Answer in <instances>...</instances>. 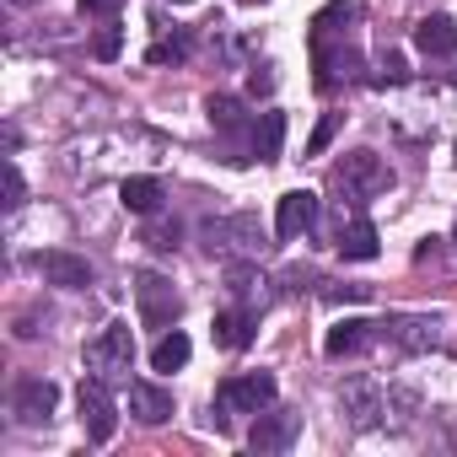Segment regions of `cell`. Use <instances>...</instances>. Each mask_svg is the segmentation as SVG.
Masks as SVG:
<instances>
[{
    "label": "cell",
    "instance_id": "cell-16",
    "mask_svg": "<svg viewBox=\"0 0 457 457\" xmlns=\"http://www.w3.org/2000/svg\"><path fill=\"white\" fill-rule=\"evenodd\" d=\"M210 334H215V345H220V350H248V345H253V334H259V312L237 302V307L215 312Z\"/></svg>",
    "mask_w": 457,
    "mask_h": 457
},
{
    "label": "cell",
    "instance_id": "cell-15",
    "mask_svg": "<svg viewBox=\"0 0 457 457\" xmlns=\"http://www.w3.org/2000/svg\"><path fill=\"white\" fill-rule=\"evenodd\" d=\"M38 270H44V280L60 286V291H87V286H92V264H87L81 253H65V248L38 253Z\"/></svg>",
    "mask_w": 457,
    "mask_h": 457
},
{
    "label": "cell",
    "instance_id": "cell-3",
    "mask_svg": "<svg viewBox=\"0 0 457 457\" xmlns=\"http://www.w3.org/2000/svg\"><path fill=\"white\" fill-rule=\"evenodd\" d=\"M275 393H280L275 371H237V377H226L215 387V414L210 420L226 430V414H259V409L275 403Z\"/></svg>",
    "mask_w": 457,
    "mask_h": 457
},
{
    "label": "cell",
    "instance_id": "cell-1",
    "mask_svg": "<svg viewBox=\"0 0 457 457\" xmlns=\"http://www.w3.org/2000/svg\"><path fill=\"white\" fill-rule=\"evenodd\" d=\"M414 393L409 387H393L382 377H350L339 387V414L355 425V430H403L414 420Z\"/></svg>",
    "mask_w": 457,
    "mask_h": 457
},
{
    "label": "cell",
    "instance_id": "cell-4",
    "mask_svg": "<svg viewBox=\"0 0 457 457\" xmlns=\"http://www.w3.org/2000/svg\"><path fill=\"white\" fill-rule=\"evenodd\" d=\"M334 188H339L350 204H366V199H377V194L393 188V167H387L377 151H350V156L334 167Z\"/></svg>",
    "mask_w": 457,
    "mask_h": 457
},
{
    "label": "cell",
    "instance_id": "cell-17",
    "mask_svg": "<svg viewBox=\"0 0 457 457\" xmlns=\"http://www.w3.org/2000/svg\"><path fill=\"white\" fill-rule=\"evenodd\" d=\"M414 49H420L425 60H446V54H457V22H452L446 12L420 17V22H414Z\"/></svg>",
    "mask_w": 457,
    "mask_h": 457
},
{
    "label": "cell",
    "instance_id": "cell-32",
    "mask_svg": "<svg viewBox=\"0 0 457 457\" xmlns=\"http://www.w3.org/2000/svg\"><path fill=\"white\" fill-rule=\"evenodd\" d=\"M371 286H328V302H366Z\"/></svg>",
    "mask_w": 457,
    "mask_h": 457
},
{
    "label": "cell",
    "instance_id": "cell-30",
    "mask_svg": "<svg viewBox=\"0 0 457 457\" xmlns=\"http://www.w3.org/2000/svg\"><path fill=\"white\" fill-rule=\"evenodd\" d=\"M339 124H345V113H328V119H323V124L312 129V140H307V151H312V156H318V151H328V140L339 135Z\"/></svg>",
    "mask_w": 457,
    "mask_h": 457
},
{
    "label": "cell",
    "instance_id": "cell-19",
    "mask_svg": "<svg viewBox=\"0 0 457 457\" xmlns=\"http://www.w3.org/2000/svg\"><path fill=\"white\" fill-rule=\"evenodd\" d=\"M129 414L140 425H162V420H172V393L156 382H129Z\"/></svg>",
    "mask_w": 457,
    "mask_h": 457
},
{
    "label": "cell",
    "instance_id": "cell-36",
    "mask_svg": "<svg viewBox=\"0 0 457 457\" xmlns=\"http://www.w3.org/2000/svg\"><path fill=\"white\" fill-rule=\"evenodd\" d=\"M243 6H259V0H243Z\"/></svg>",
    "mask_w": 457,
    "mask_h": 457
},
{
    "label": "cell",
    "instance_id": "cell-27",
    "mask_svg": "<svg viewBox=\"0 0 457 457\" xmlns=\"http://www.w3.org/2000/svg\"><path fill=\"white\" fill-rule=\"evenodd\" d=\"M178 237H183L178 220H151V226H145V243H151L156 253H178Z\"/></svg>",
    "mask_w": 457,
    "mask_h": 457
},
{
    "label": "cell",
    "instance_id": "cell-20",
    "mask_svg": "<svg viewBox=\"0 0 457 457\" xmlns=\"http://www.w3.org/2000/svg\"><path fill=\"white\" fill-rule=\"evenodd\" d=\"M355 22H361V6H355V0H334V6H323V12L312 17V44H334V38H345Z\"/></svg>",
    "mask_w": 457,
    "mask_h": 457
},
{
    "label": "cell",
    "instance_id": "cell-28",
    "mask_svg": "<svg viewBox=\"0 0 457 457\" xmlns=\"http://www.w3.org/2000/svg\"><path fill=\"white\" fill-rule=\"evenodd\" d=\"M119 49H124V28H119V22H103L97 38H92V54H97V60H119Z\"/></svg>",
    "mask_w": 457,
    "mask_h": 457
},
{
    "label": "cell",
    "instance_id": "cell-18",
    "mask_svg": "<svg viewBox=\"0 0 457 457\" xmlns=\"http://www.w3.org/2000/svg\"><path fill=\"white\" fill-rule=\"evenodd\" d=\"M275 280L270 275H259L253 270V259H243V264H232V275H226V291H232L243 307H253V312H264L270 302H275V291H270Z\"/></svg>",
    "mask_w": 457,
    "mask_h": 457
},
{
    "label": "cell",
    "instance_id": "cell-23",
    "mask_svg": "<svg viewBox=\"0 0 457 457\" xmlns=\"http://www.w3.org/2000/svg\"><path fill=\"white\" fill-rule=\"evenodd\" d=\"M248 145L259 162H280V145H286V113H259L253 129H248Z\"/></svg>",
    "mask_w": 457,
    "mask_h": 457
},
{
    "label": "cell",
    "instance_id": "cell-2",
    "mask_svg": "<svg viewBox=\"0 0 457 457\" xmlns=\"http://www.w3.org/2000/svg\"><path fill=\"white\" fill-rule=\"evenodd\" d=\"M199 243L210 259H226V264H243V259H264L275 243H270V226L253 215V210H237V215H215L199 226Z\"/></svg>",
    "mask_w": 457,
    "mask_h": 457
},
{
    "label": "cell",
    "instance_id": "cell-14",
    "mask_svg": "<svg viewBox=\"0 0 457 457\" xmlns=\"http://www.w3.org/2000/svg\"><path fill=\"white\" fill-rule=\"evenodd\" d=\"M334 248H339V259L366 264V259H377V253H382V237H377V226H371L366 215H350V220H339Z\"/></svg>",
    "mask_w": 457,
    "mask_h": 457
},
{
    "label": "cell",
    "instance_id": "cell-35",
    "mask_svg": "<svg viewBox=\"0 0 457 457\" xmlns=\"http://www.w3.org/2000/svg\"><path fill=\"white\" fill-rule=\"evenodd\" d=\"M6 6H12V12H22V6H33V0H6Z\"/></svg>",
    "mask_w": 457,
    "mask_h": 457
},
{
    "label": "cell",
    "instance_id": "cell-21",
    "mask_svg": "<svg viewBox=\"0 0 457 457\" xmlns=\"http://www.w3.org/2000/svg\"><path fill=\"white\" fill-rule=\"evenodd\" d=\"M204 113H210V124H215L220 135H243V129H253L243 97H232V92H210V97H204Z\"/></svg>",
    "mask_w": 457,
    "mask_h": 457
},
{
    "label": "cell",
    "instance_id": "cell-6",
    "mask_svg": "<svg viewBox=\"0 0 457 457\" xmlns=\"http://www.w3.org/2000/svg\"><path fill=\"white\" fill-rule=\"evenodd\" d=\"M76 409H81V430H87L97 446H103V441H113V430H119V403H113V393H108V382H103V377H87V382H81Z\"/></svg>",
    "mask_w": 457,
    "mask_h": 457
},
{
    "label": "cell",
    "instance_id": "cell-13",
    "mask_svg": "<svg viewBox=\"0 0 457 457\" xmlns=\"http://www.w3.org/2000/svg\"><path fill=\"white\" fill-rule=\"evenodd\" d=\"M377 339H387V323H371V318H345L339 328H328L323 350H328L334 361H345V355H366Z\"/></svg>",
    "mask_w": 457,
    "mask_h": 457
},
{
    "label": "cell",
    "instance_id": "cell-11",
    "mask_svg": "<svg viewBox=\"0 0 457 457\" xmlns=\"http://www.w3.org/2000/svg\"><path fill=\"white\" fill-rule=\"evenodd\" d=\"M318 226V194L312 188H291V194H280V204H275V237L280 243H296V237H307Z\"/></svg>",
    "mask_w": 457,
    "mask_h": 457
},
{
    "label": "cell",
    "instance_id": "cell-7",
    "mask_svg": "<svg viewBox=\"0 0 457 457\" xmlns=\"http://www.w3.org/2000/svg\"><path fill=\"white\" fill-rule=\"evenodd\" d=\"M312 81H318V92H339V87H350V81H361V54L345 44V38H334V44H312Z\"/></svg>",
    "mask_w": 457,
    "mask_h": 457
},
{
    "label": "cell",
    "instance_id": "cell-31",
    "mask_svg": "<svg viewBox=\"0 0 457 457\" xmlns=\"http://www.w3.org/2000/svg\"><path fill=\"white\" fill-rule=\"evenodd\" d=\"M275 92V65H253L248 71V97H270Z\"/></svg>",
    "mask_w": 457,
    "mask_h": 457
},
{
    "label": "cell",
    "instance_id": "cell-12",
    "mask_svg": "<svg viewBox=\"0 0 457 457\" xmlns=\"http://www.w3.org/2000/svg\"><path fill=\"white\" fill-rule=\"evenodd\" d=\"M387 339L409 355H425V350H441V318L436 312H403V318H387Z\"/></svg>",
    "mask_w": 457,
    "mask_h": 457
},
{
    "label": "cell",
    "instance_id": "cell-37",
    "mask_svg": "<svg viewBox=\"0 0 457 457\" xmlns=\"http://www.w3.org/2000/svg\"><path fill=\"white\" fill-rule=\"evenodd\" d=\"M452 151H457V145H452Z\"/></svg>",
    "mask_w": 457,
    "mask_h": 457
},
{
    "label": "cell",
    "instance_id": "cell-34",
    "mask_svg": "<svg viewBox=\"0 0 457 457\" xmlns=\"http://www.w3.org/2000/svg\"><path fill=\"white\" fill-rule=\"evenodd\" d=\"M436 253H441V248H436V237H425V243H420V253H414V259H420V264H430V259H436Z\"/></svg>",
    "mask_w": 457,
    "mask_h": 457
},
{
    "label": "cell",
    "instance_id": "cell-24",
    "mask_svg": "<svg viewBox=\"0 0 457 457\" xmlns=\"http://www.w3.org/2000/svg\"><path fill=\"white\" fill-rule=\"evenodd\" d=\"M188 355H194L188 334H183V328H167V334L151 345V371H183V366H188Z\"/></svg>",
    "mask_w": 457,
    "mask_h": 457
},
{
    "label": "cell",
    "instance_id": "cell-29",
    "mask_svg": "<svg viewBox=\"0 0 457 457\" xmlns=\"http://www.w3.org/2000/svg\"><path fill=\"white\" fill-rule=\"evenodd\" d=\"M28 204V183H22V167L6 162V210H22Z\"/></svg>",
    "mask_w": 457,
    "mask_h": 457
},
{
    "label": "cell",
    "instance_id": "cell-5",
    "mask_svg": "<svg viewBox=\"0 0 457 457\" xmlns=\"http://www.w3.org/2000/svg\"><path fill=\"white\" fill-rule=\"evenodd\" d=\"M135 366V328L129 323H108L92 345H87V371L103 382H124Z\"/></svg>",
    "mask_w": 457,
    "mask_h": 457
},
{
    "label": "cell",
    "instance_id": "cell-10",
    "mask_svg": "<svg viewBox=\"0 0 457 457\" xmlns=\"http://www.w3.org/2000/svg\"><path fill=\"white\" fill-rule=\"evenodd\" d=\"M296 436H302V414L270 403V409H259V420H253V430H248V446L270 457V452H291Z\"/></svg>",
    "mask_w": 457,
    "mask_h": 457
},
{
    "label": "cell",
    "instance_id": "cell-8",
    "mask_svg": "<svg viewBox=\"0 0 457 457\" xmlns=\"http://www.w3.org/2000/svg\"><path fill=\"white\" fill-rule=\"evenodd\" d=\"M135 302H140V323H145V328H172L178 312H183L172 280H162V275H151V270L135 275Z\"/></svg>",
    "mask_w": 457,
    "mask_h": 457
},
{
    "label": "cell",
    "instance_id": "cell-33",
    "mask_svg": "<svg viewBox=\"0 0 457 457\" xmlns=\"http://www.w3.org/2000/svg\"><path fill=\"white\" fill-rule=\"evenodd\" d=\"M124 6V0H81V12H92V17H113Z\"/></svg>",
    "mask_w": 457,
    "mask_h": 457
},
{
    "label": "cell",
    "instance_id": "cell-25",
    "mask_svg": "<svg viewBox=\"0 0 457 457\" xmlns=\"http://www.w3.org/2000/svg\"><path fill=\"white\" fill-rule=\"evenodd\" d=\"M188 54H194V33H188V28H172V33H162V38L145 49L151 65H183Z\"/></svg>",
    "mask_w": 457,
    "mask_h": 457
},
{
    "label": "cell",
    "instance_id": "cell-26",
    "mask_svg": "<svg viewBox=\"0 0 457 457\" xmlns=\"http://www.w3.org/2000/svg\"><path fill=\"white\" fill-rule=\"evenodd\" d=\"M403 81H409L403 54H398V49H382V54H377V65H371V87H403Z\"/></svg>",
    "mask_w": 457,
    "mask_h": 457
},
{
    "label": "cell",
    "instance_id": "cell-9",
    "mask_svg": "<svg viewBox=\"0 0 457 457\" xmlns=\"http://www.w3.org/2000/svg\"><path fill=\"white\" fill-rule=\"evenodd\" d=\"M60 409V387L49 377H17L12 382V414L17 425H49Z\"/></svg>",
    "mask_w": 457,
    "mask_h": 457
},
{
    "label": "cell",
    "instance_id": "cell-22",
    "mask_svg": "<svg viewBox=\"0 0 457 457\" xmlns=\"http://www.w3.org/2000/svg\"><path fill=\"white\" fill-rule=\"evenodd\" d=\"M119 199H124V210H129V215H156L167 194H162V178L140 172V178H124V183H119Z\"/></svg>",
    "mask_w": 457,
    "mask_h": 457
}]
</instances>
